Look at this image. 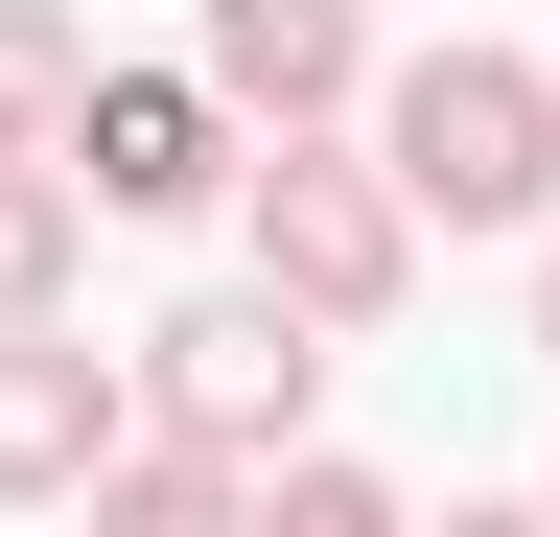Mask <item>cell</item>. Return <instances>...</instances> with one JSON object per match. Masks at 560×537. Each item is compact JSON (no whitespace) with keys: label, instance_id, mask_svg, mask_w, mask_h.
<instances>
[{"label":"cell","instance_id":"6","mask_svg":"<svg viewBox=\"0 0 560 537\" xmlns=\"http://www.w3.org/2000/svg\"><path fill=\"white\" fill-rule=\"evenodd\" d=\"M210 94L234 117H350L374 94V0H210Z\"/></svg>","mask_w":560,"mask_h":537},{"label":"cell","instance_id":"8","mask_svg":"<svg viewBox=\"0 0 560 537\" xmlns=\"http://www.w3.org/2000/svg\"><path fill=\"white\" fill-rule=\"evenodd\" d=\"M70 94H94V24L70 0H0V141H70Z\"/></svg>","mask_w":560,"mask_h":537},{"label":"cell","instance_id":"5","mask_svg":"<svg viewBox=\"0 0 560 537\" xmlns=\"http://www.w3.org/2000/svg\"><path fill=\"white\" fill-rule=\"evenodd\" d=\"M117 421H140V374H117V351H70L47 304L0 327V491H94V467H117Z\"/></svg>","mask_w":560,"mask_h":537},{"label":"cell","instance_id":"10","mask_svg":"<svg viewBox=\"0 0 560 537\" xmlns=\"http://www.w3.org/2000/svg\"><path fill=\"white\" fill-rule=\"evenodd\" d=\"M537 351H560V257H537Z\"/></svg>","mask_w":560,"mask_h":537},{"label":"cell","instance_id":"1","mask_svg":"<svg viewBox=\"0 0 560 537\" xmlns=\"http://www.w3.org/2000/svg\"><path fill=\"white\" fill-rule=\"evenodd\" d=\"M234 211H257V281L327 327H397V281H420V187L374 164V141H327V117H257V164H234Z\"/></svg>","mask_w":560,"mask_h":537},{"label":"cell","instance_id":"3","mask_svg":"<svg viewBox=\"0 0 560 537\" xmlns=\"http://www.w3.org/2000/svg\"><path fill=\"white\" fill-rule=\"evenodd\" d=\"M304 374H327V327L280 304V281L187 304V327H140V397H164L187 444H234V467H280V444H304Z\"/></svg>","mask_w":560,"mask_h":537},{"label":"cell","instance_id":"7","mask_svg":"<svg viewBox=\"0 0 560 537\" xmlns=\"http://www.w3.org/2000/svg\"><path fill=\"white\" fill-rule=\"evenodd\" d=\"M70 234H94V187H70L47 141H0V327H24V304H70Z\"/></svg>","mask_w":560,"mask_h":537},{"label":"cell","instance_id":"4","mask_svg":"<svg viewBox=\"0 0 560 537\" xmlns=\"http://www.w3.org/2000/svg\"><path fill=\"white\" fill-rule=\"evenodd\" d=\"M70 187H94V211H210V187L257 164V117L210 94V71H94L70 94V141H47Z\"/></svg>","mask_w":560,"mask_h":537},{"label":"cell","instance_id":"2","mask_svg":"<svg viewBox=\"0 0 560 537\" xmlns=\"http://www.w3.org/2000/svg\"><path fill=\"white\" fill-rule=\"evenodd\" d=\"M374 164L420 187V234H537V211H560V71H514V47H420V71L374 94Z\"/></svg>","mask_w":560,"mask_h":537},{"label":"cell","instance_id":"9","mask_svg":"<svg viewBox=\"0 0 560 537\" xmlns=\"http://www.w3.org/2000/svg\"><path fill=\"white\" fill-rule=\"evenodd\" d=\"M257 514H280V537H397V491H374L350 444H280V467H257Z\"/></svg>","mask_w":560,"mask_h":537}]
</instances>
